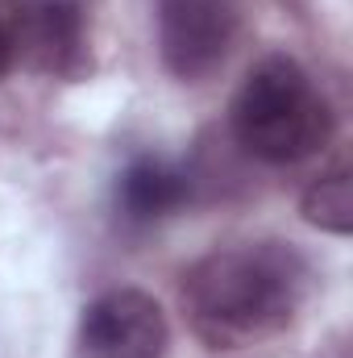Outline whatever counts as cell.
Listing matches in <instances>:
<instances>
[{"label": "cell", "mask_w": 353, "mask_h": 358, "mask_svg": "<svg viewBox=\"0 0 353 358\" xmlns=\"http://www.w3.org/2000/svg\"><path fill=\"white\" fill-rule=\"evenodd\" d=\"M312 292L308 259L287 242L208 250L183 275V313L208 350H250L287 334Z\"/></svg>", "instance_id": "obj_1"}, {"label": "cell", "mask_w": 353, "mask_h": 358, "mask_svg": "<svg viewBox=\"0 0 353 358\" xmlns=\"http://www.w3.org/2000/svg\"><path fill=\"white\" fill-rule=\"evenodd\" d=\"M21 67L88 80L96 67V0H21Z\"/></svg>", "instance_id": "obj_5"}, {"label": "cell", "mask_w": 353, "mask_h": 358, "mask_svg": "<svg viewBox=\"0 0 353 358\" xmlns=\"http://www.w3.org/2000/svg\"><path fill=\"white\" fill-rule=\"evenodd\" d=\"M299 213L312 229L320 234H333V238H350L353 229V179L350 167L337 163L329 167L324 176H316L303 187V200H299Z\"/></svg>", "instance_id": "obj_7"}, {"label": "cell", "mask_w": 353, "mask_h": 358, "mask_svg": "<svg viewBox=\"0 0 353 358\" xmlns=\"http://www.w3.org/2000/svg\"><path fill=\"white\" fill-rule=\"evenodd\" d=\"M229 125L250 159L291 167L329 146L337 117L303 63H295L291 55H266L241 80L229 108Z\"/></svg>", "instance_id": "obj_2"}, {"label": "cell", "mask_w": 353, "mask_h": 358, "mask_svg": "<svg viewBox=\"0 0 353 358\" xmlns=\"http://www.w3.org/2000/svg\"><path fill=\"white\" fill-rule=\"evenodd\" d=\"M171 321L142 287L100 292L75 325V358H167Z\"/></svg>", "instance_id": "obj_4"}, {"label": "cell", "mask_w": 353, "mask_h": 358, "mask_svg": "<svg viewBox=\"0 0 353 358\" xmlns=\"http://www.w3.org/2000/svg\"><path fill=\"white\" fill-rule=\"evenodd\" d=\"M21 67V0H0V80Z\"/></svg>", "instance_id": "obj_8"}, {"label": "cell", "mask_w": 353, "mask_h": 358, "mask_svg": "<svg viewBox=\"0 0 353 358\" xmlns=\"http://www.w3.org/2000/svg\"><path fill=\"white\" fill-rule=\"evenodd\" d=\"M246 0H158V55L179 84L216 76L241 34Z\"/></svg>", "instance_id": "obj_3"}, {"label": "cell", "mask_w": 353, "mask_h": 358, "mask_svg": "<svg viewBox=\"0 0 353 358\" xmlns=\"http://www.w3.org/2000/svg\"><path fill=\"white\" fill-rule=\"evenodd\" d=\"M324 358H350V350H345V346H337L333 355H324Z\"/></svg>", "instance_id": "obj_9"}, {"label": "cell", "mask_w": 353, "mask_h": 358, "mask_svg": "<svg viewBox=\"0 0 353 358\" xmlns=\"http://www.w3.org/2000/svg\"><path fill=\"white\" fill-rule=\"evenodd\" d=\"M195 179L187 167H179L167 155H137L121 167L112 183V208L121 225L129 229H150L167 217H175L183 204H191Z\"/></svg>", "instance_id": "obj_6"}]
</instances>
